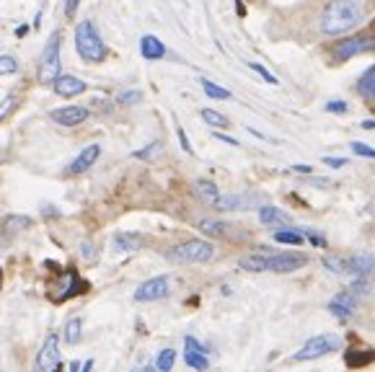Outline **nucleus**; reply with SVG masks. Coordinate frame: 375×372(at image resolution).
I'll return each mask as SVG.
<instances>
[{"label":"nucleus","instance_id":"38","mask_svg":"<svg viewBox=\"0 0 375 372\" xmlns=\"http://www.w3.org/2000/svg\"><path fill=\"white\" fill-rule=\"evenodd\" d=\"M78 6H81V0H65V16H67V19H73Z\"/></svg>","mask_w":375,"mask_h":372},{"label":"nucleus","instance_id":"11","mask_svg":"<svg viewBox=\"0 0 375 372\" xmlns=\"http://www.w3.org/2000/svg\"><path fill=\"white\" fill-rule=\"evenodd\" d=\"M60 367V336L57 334H47L45 344L37 354V370L42 372H52Z\"/></svg>","mask_w":375,"mask_h":372},{"label":"nucleus","instance_id":"32","mask_svg":"<svg viewBox=\"0 0 375 372\" xmlns=\"http://www.w3.org/2000/svg\"><path fill=\"white\" fill-rule=\"evenodd\" d=\"M140 101H143V93L140 91H125L117 96V104H122V106H135Z\"/></svg>","mask_w":375,"mask_h":372},{"label":"nucleus","instance_id":"1","mask_svg":"<svg viewBox=\"0 0 375 372\" xmlns=\"http://www.w3.org/2000/svg\"><path fill=\"white\" fill-rule=\"evenodd\" d=\"M367 16V0H331L319 16V31L326 37H344Z\"/></svg>","mask_w":375,"mask_h":372},{"label":"nucleus","instance_id":"40","mask_svg":"<svg viewBox=\"0 0 375 372\" xmlns=\"http://www.w3.org/2000/svg\"><path fill=\"white\" fill-rule=\"evenodd\" d=\"M176 135H179V143H182L184 150H186V153H192V145H189V140H186V132L179 127V132H176Z\"/></svg>","mask_w":375,"mask_h":372},{"label":"nucleus","instance_id":"31","mask_svg":"<svg viewBox=\"0 0 375 372\" xmlns=\"http://www.w3.org/2000/svg\"><path fill=\"white\" fill-rule=\"evenodd\" d=\"M161 153H163V145H161V143H150L145 150H138L135 158H140V161H153V158L161 155Z\"/></svg>","mask_w":375,"mask_h":372},{"label":"nucleus","instance_id":"5","mask_svg":"<svg viewBox=\"0 0 375 372\" xmlns=\"http://www.w3.org/2000/svg\"><path fill=\"white\" fill-rule=\"evenodd\" d=\"M324 266L329 272L342 274V277H355V280H367L375 274V256L370 254H352V256H326Z\"/></svg>","mask_w":375,"mask_h":372},{"label":"nucleus","instance_id":"41","mask_svg":"<svg viewBox=\"0 0 375 372\" xmlns=\"http://www.w3.org/2000/svg\"><path fill=\"white\" fill-rule=\"evenodd\" d=\"M215 137H218V140H223L225 145H233V147L238 145V140H233V137H228V135H223V132H215Z\"/></svg>","mask_w":375,"mask_h":372},{"label":"nucleus","instance_id":"26","mask_svg":"<svg viewBox=\"0 0 375 372\" xmlns=\"http://www.w3.org/2000/svg\"><path fill=\"white\" fill-rule=\"evenodd\" d=\"M277 243H287V245H303L305 243V233L303 230H275V236H272Z\"/></svg>","mask_w":375,"mask_h":372},{"label":"nucleus","instance_id":"42","mask_svg":"<svg viewBox=\"0 0 375 372\" xmlns=\"http://www.w3.org/2000/svg\"><path fill=\"white\" fill-rule=\"evenodd\" d=\"M293 171H301V173H311V165H303V163H298V165H293Z\"/></svg>","mask_w":375,"mask_h":372},{"label":"nucleus","instance_id":"34","mask_svg":"<svg viewBox=\"0 0 375 372\" xmlns=\"http://www.w3.org/2000/svg\"><path fill=\"white\" fill-rule=\"evenodd\" d=\"M248 67H251V70H254V73H257V75H262V78H264V81L269 83V86H277V83H280V81H277V78H275V75L269 73L266 67H262V65H259V63H248Z\"/></svg>","mask_w":375,"mask_h":372},{"label":"nucleus","instance_id":"36","mask_svg":"<svg viewBox=\"0 0 375 372\" xmlns=\"http://www.w3.org/2000/svg\"><path fill=\"white\" fill-rule=\"evenodd\" d=\"M347 104H344V101H329V104H326V111H329V114H347Z\"/></svg>","mask_w":375,"mask_h":372},{"label":"nucleus","instance_id":"19","mask_svg":"<svg viewBox=\"0 0 375 372\" xmlns=\"http://www.w3.org/2000/svg\"><path fill=\"white\" fill-rule=\"evenodd\" d=\"M357 93L365 101H375V65H370L357 81Z\"/></svg>","mask_w":375,"mask_h":372},{"label":"nucleus","instance_id":"12","mask_svg":"<svg viewBox=\"0 0 375 372\" xmlns=\"http://www.w3.org/2000/svg\"><path fill=\"white\" fill-rule=\"evenodd\" d=\"M329 310H331V316H334V318H339V321H347V318L355 316L357 295L352 290L337 292V295L331 298V302H329Z\"/></svg>","mask_w":375,"mask_h":372},{"label":"nucleus","instance_id":"24","mask_svg":"<svg viewBox=\"0 0 375 372\" xmlns=\"http://www.w3.org/2000/svg\"><path fill=\"white\" fill-rule=\"evenodd\" d=\"M194 194L207 204H215V200L220 197V189L212 181H197L194 184Z\"/></svg>","mask_w":375,"mask_h":372},{"label":"nucleus","instance_id":"28","mask_svg":"<svg viewBox=\"0 0 375 372\" xmlns=\"http://www.w3.org/2000/svg\"><path fill=\"white\" fill-rule=\"evenodd\" d=\"M21 70V63L19 57L13 55H0V78L3 75H16Z\"/></svg>","mask_w":375,"mask_h":372},{"label":"nucleus","instance_id":"33","mask_svg":"<svg viewBox=\"0 0 375 372\" xmlns=\"http://www.w3.org/2000/svg\"><path fill=\"white\" fill-rule=\"evenodd\" d=\"M78 251H81V256L86 261H93V259L99 256V251H96V245H93L91 241H83V243L78 245Z\"/></svg>","mask_w":375,"mask_h":372},{"label":"nucleus","instance_id":"27","mask_svg":"<svg viewBox=\"0 0 375 372\" xmlns=\"http://www.w3.org/2000/svg\"><path fill=\"white\" fill-rule=\"evenodd\" d=\"M202 91L207 93V99H215V101H228L230 99V91L228 88H223V86H215L212 81L207 78H202Z\"/></svg>","mask_w":375,"mask_h":372},{"label":"nucleus","instance_id":"43","mask_svg":"<svg viewBox=\"0 0 375 372\" xmlns=\"http://www.w3.org/2000/svg\"><path fill=\"white\" fill-rule=\"evenodd\" d=\"M362 127H365V129H375V119H365V122H362Z\"/></svg>","mask_w":375,"mask_h":372},{"label":"nucleus","instance_id":"17","mask_svg":"<svg viewBox=\"0 0 375 372\" xmlns=\"http://www.w3.org/2000/svg\"><path fill=\"white\" fill-rule=\"evenodd\" d=\"M140 55L145 57L147 63H156V60H163L166 57V47L163 42L153 34H147V37L140 39Z\"/></svg>","mask_w":375,"mask_h":372},{"label":"nucleus","instance_id":"8","mask_svg":"<svg viewBox=\"0 0 375 372\" xmlns=\"http://www.w3.org/2000/svg\"><path fill=\"white\" fill-rule=\"evenodd\" d=\"M375 49V34H357V37L342 39L339 45L331 49V60L334 63H347L357 55H367Z\"/></svg>","mask_w":375,"mask_h":372},{"label":"nucleus","instance_id":"29","mask_svg":"<svg viewBox=\"0 0 375 372\" xmlns=\"http://www.w3.org/2000/svg\"><path fill=\"white\" fill-rule=\"evenodd\" d=\"M174 362H176V352H174V349H163V352L158 354V359H156V370L168 372L171 367H174Z\"/></svg>","mask_w":375,"mask_h":372},{"label":"nucleus","instance_id":"6","mask_svg":"<svg viewBox=\"0 0 375 372\" xmlns=\"http://www.w3.org/2000/svg\"><path fill=\"white\" fill-rule=\"evenodd\" d=\"M215 256V245L202 238H192L184 243L174 245L171 251H166V259L174 264H207Z\"/></svg>","mask_w":375,"mask_h":372},{"label":"nucleus","instance_id":"21","mask_svg":"<svg viewBox=\"0 0 375 372\" xmlns=\"http://www.w3.org/2000/svg\"><path fill=\"white\" fill-rule=\"evenodd\" d=\"M200 225V230L205 233V236H212V238H223V236H228V223H220V220H200L197 223Z\"/></svg>","mask_w":375,"mask_h":372},{"label":"nucleus","instance_id":"2","mask_svg":"<svg viewBox=\"0 0 375 372\" xmlns=\"http://www.w3.org/2000/svg\"><path fill=\"white\" fill-rule=\"evenodd\" d=\"M308 264V256L298 251H282V254H251L241 256L238 266L246 272H275V274H290L298 272Z\"/></svg>","mask_w":375,"mask_h":372},{"label":"nucleus","instance_id":"9","mask_svg":"<svg viewBox=\"0 0 375 372\" xmlns=\"http://www.w3.org/2000/svg\"><path fill=\"white\" fill-rule=\"evenodd\" d=\"M171 295V280L168 277H153V280H145L135 290V300L138 302H156V300H163Z\"/></svg>","mask_w":375,"mask_h":372},{"label":"nucleus","instance_id":"25","mask_svg":"<svg viewBox=\"0 0 375 372\" xmlns=\"http://www.w3.org/2000/svg\"><path fill=\"white\" fill-rule=\"evenodd\" d=\"M202 122L210 124L212 129H228L230 127V119L215 109H202Z\"/></svg>","mask_w":375,"mask_h":372},{"label":"nucleus","instance_id":"23","mask_svg":"<svg viewBox=\"0 0 375 372\" xmlns=\"http://www.w3.org/2000/svg\"><path fill=\"white\" fill-rule=\"evenodd\" d=\"M184 362L189 364L192 370H210V359L207 352H194V349H184Z\"/></svg>","mask_w":375,"mask_h":372},{"label":"nucleus","instance_id":"18","mask_svg":"<svg viewBox=\"0 0 375 372\" xmlns=\"http://www.w3.org/2000/svg\"><path fill=\"white\" fill-rule=\"evenodd\" d=\"M212 207L220 209V212H230V209H248V197H244V194H220Z\"/></svg>","mask_w":375,"mask_h":372},{"label":"nucleus","instance_id":"13","mask_svg":"<svg viewBox=\"0 0 375 372\" xmlns=\"http://www.w3.org/2000/svg\"><path fill=\"white\" fill-rule=\"evenodd\" d=\"M99 155H101V145H99V143H93V145H86L81 153H78L73 161H70V165H67V173H70V176L86 173L93 163H96V161H99Z\"/></svg>","mask_w":375,"mask_h":372},{"label":"nucleus","instance_id":"20","mask_svg":"<svg viewBox=\"0 0 375 372\" xmlns=\"http://www.w3.org/2000/svg\"><path fill=\"white\" fill-rule=\"evenodd\" d=\"M31 225H34V220L29 218V215H8V218L0 223V230L3 233H24Z\"/></svg>","mask_w":375,"mask_h":372},{"label":"nucleus","instance_id":"4","mask_svg":"<svg viewBox=\"0 0 375 372\" xmlns=\"http://www.w3.org/2000/svg\"><path fill=\"white\" fill-rule=\"evenodd\" d=\"M60 52H63V31L55 29V31L47 37L45 47H42V55H39L37 60V81L42 83V86H52V83L63 75L60 73V67H63Z\"/></svg>","mask_w":375,"mask_h":372},{"label":"nucleus","instance_id":"44","mask_svg":"<svg viewBox=\"0 0 375 372\" xmlns=\"http://www.w3.org/2000/svg\"><path fill=\"white\" fill-rule=\"evenodd\" d=\"M81 367H83L81 362H70V370H73V372H78V370H81Z\"/></svg>","mask_w":375,"mask_h":372},{"label":"nucleus","instance_id":"35","mask_svg":"<svg viewBox=\"0 0 375 372\" xmlns=\"http://www.w3.org/2000/svg\"><path fill=\"white\" fill-rule=\"evenodd\" d=\"M352 153L360 155V158H375V147H367L365 143H349Z\"/></svg>","mask_w":375,"mask_h":372},{"label":"nucleus","instance_id":"22","mask_svg":"<svg viewBox=\"0 0 375 372\" xmlns=\"http://www.w3.org/2000/svg\"><path fill=\"white\" fill-rule=\"evenodd\" d=\"M63 331H65V334H63L65 344L75 346L78 341H81V336H83V321H81V318H70V321L65 323Z\"/></svg>","mask_w":375,"mask_h":372},{"label":"nucleus","instance_id":"37","mask_svg":"<svg viewBox=\"0 0 375 372\" xmlns=\"http://www.w3.org/2000/svg\"><path fill=\"white\" fill-rule=\"evenodd\" d=\"M305 238H308L313 245H321V248H326V238L319 236V233H313V230H308V227H305Z\"/></svg>","mask_w":375,"mask_h":372},{"label":"nucleus","instance_id":"30","mask_svg":"<svg viewBox=\"0 0 375 372\" xmlns=\"http://www.w3.org/2000/svg\"><path fill=\"white\" fill-rule=\"evenodd\" d=\"M16 106H19V96H13V93L0 101V122H3V119H8Z\"/></svg>","mask_w":375,"mask_h":372},{"label":"nucleus","instance_id":"3","mask_svg":"<svg viewBox=\"0 0 375 372\" xmlns=\"http://www.w3.org/2000/svg\"><path fill=\"white\" fill-rule=\"evenodd\" d=\"M75 52H78L83 63L88 65H99L106 60L109 49H106V42L101 39V34L96 31V26H93V21H81L75 26Z\"/></svg>","mask_w":375,"mask_h":372},{"label":"nucleus","instance_id":"16","mask_svg":"<svg viewBox=\"0 0 375 372\" xmlns=\"http://www.w3.org/2000/svg\"><path fill=\"white\" fill-rule=\"evenodd\" d=\"M259 223L266 227H280V225H290V215L282 212L280 207H272V204H262L259 207Z\"/></svg>","mask_w":375,"mask_h":372},{"label":"nucleus","instance_id":"39","mask_svg":"<svg viewBox=\"0 0 375 372\" xmlns=\"http://www.w3.org/2000/svg\"><path fill=\"white\" fill-rule=\"evenodd\" d=\"M324 163L331 165V168H342V165H347V161H344V158H331V155H326Z\"/></svg>","mask_w":375,"mask_h":372},{"label":"nucleus","instance_id":"10","mask_svg":"<svg viewBox=\"0 0 375 372\" xmlns=\"http://www.w3.org/2000/svg\"><path fill=\"white\" fill-rule=\"evenodd\" d=\"M91 117V109L88 106H81V104H73V106H60V109L49 111V119L60 124V127H78L86 119Z\"/></svg>","mask_w":375,"mask_h":372},{"label":"nucleus","instance_id":"7","mask_svg":"<svg viewBox=\"0 0 375 372\" xmlns=\"http://www.w3.org/2000/svg\"><path fill=\"white\" fill-rule=\"evenodd\" d=\"M339 349H342V336L319 334V336H313V339H308V341L290 357V362H311V359L326 357V354H331V352H339Z\"/></svg>","mask_w":375,"mask_h":372},{"label":"nucleus","instance_id":"14","mask_svg":"<svg viewBox=\"0 0 375 372\" xmlns=\"http://www.w3.org/2000/svg\"><path fill=\"white\" fill-rule=\"evenodd\" d=\"M52 88H55V93L60 99H75V96L86 93L88 86H86L81 78H75V75H60V78L52 83Z\"/></svg>","mask_w":375,"mask_h":372},{"label":"nucleus","instance_id":"15","mask_svg":"<svg viewBox=\"0 0 375 372\" xmlns=\"http://www.w3.org/2000/svg\"><path fill=\"white\" fill-rule=\"evenodd\" d=\"M145 245V238L140 236V233H129V230H122L117 236L111 238V248L117 251V254H129V251H140Z\"/></svg>","mask_w":375,"mask_h":372}]
</instances>
